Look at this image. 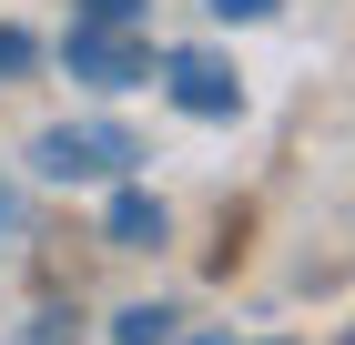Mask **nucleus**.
<instances>
[{"mask_svg":"<svg viewBox=\"0 0 355 345\" xmlns=\"http://www.w3.org/2000/svg\"><path fill=\"white\" fill-rule=\"evenodd\" d=\"M112 345H173V305H122L112 315Z\"/></svg>","mask_w":355,"mask_h":345,"instance_id":"nucleus-5","label":"nucleus"},{"mask_svg":"<svg viewBox=\"0 0 355 345\" xmlns=\"http://www.w3.org/2000/svg\"><path fill=\"white\" fill-rule=\"evenodd\" d=\"M203 10H214V21H264L274 0H203Z\"/></svg>","mask_w":355,"mask_h":345,"instance_id":"nucleus-7","label":"nucleus"},{"mask_svg":"<svg viewBox=\"0 0 355 345\" xmlns=\"http://www.w3.org/2000/svg\"><path fill=\"white\" fill-rule=\"evenodd\" d=\"M31 61H41V41H31V31H0V81L31 71Z\"/></svg>","mask_w":355,"mask_h":345,"instance_id":"nucleus-6","label":"nucleus"},{"mask_svg":"<svg viewBox=\"0 0 355 345\" xmlns=\"http://www.w3.org/2000/svg\"><path fill=\"white\" fill-rule=\"evenodd\" d=\"M61 61H71V81H92V92H132V81L153 71V51L132 41V21H71Z\"/></svg>","mask_w":355,"mask_h":345,"instance_id":"nucleus-2","label":"nucleus"},{"mask_svg":"<svg viewBox=\"0 0 355 345\" xmlns=\"http://www.w3.org/2000/svg\"><path fill=\"white\" fill-rule=\"evenodd\" d=\"M193 345H234V335H193Z\"/></svg>","mask_w":355,"mask_h":345,"instance_id":"nucleus-9","label":"nucleus"},{"mask_svg":"<svg viewBox=\"0 0 355 345\" xmlns=\"http://www.w3.org/2000/svg\"><path fill=\"white\" fill-rule=\"evenodd\" d=\"M102 244H122V254H153V244H163V203H153L142 183H122V193H112V213H102Z\"/></svg>","mask_w":355,"mask_h":345,"instance_id":"nucleus-4","label":"nucleus"},{"mask_svg":"<svg viewBox=\"0 0 355 345\" xmlns=\"http://www.w3.org/2000/svg\"><path fill=\"white\" fill-rule=\"evenodd\" d=\"M132 162H142V142L122 122H51V133L31 142V173L41 183H122Z\"/></svg>","mask_w":355,"mask_h":345,"instance_id":"nucleus-1","label":"nucleus"},{"mask_svg":"<svg viewBox=\"0 0 355 345\" xmlns=\"http://www.w3.org/2000/svg\"><path fill=\"white\" fill-rule=\"evenodd\" d=\"M142 0H82V21H132Z\"/></svg>","mask_w":355,"mask_h":345,"instance_id":"nucleus-8","label":"nucleus"},{"mask_svg":"<svg viewBox=\"0 0 355 345\" xmlns=\"http://www.w3.org/2000/svg\"><path fill=\"white\" fill-rule=\"evenodd\" d=\"M163 92H173V112H193V122H234V112H244V81H234V61H214V51H163Z\"/></svg>","mask_w":355,"mask_h":345,"instance_id":"nucleus-3","label":"nucleus"}]
</instances>
